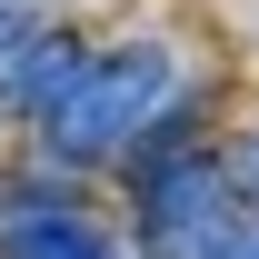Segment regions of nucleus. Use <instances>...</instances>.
I'll return each mask as SVG.
<instances>
[{"mask_svg":"<svg viewBox=\"0 0 259 259\" xmlns=\"http://www.w3.org/2000/svg\"><path fill=\"white\" fill-rule=\"evenodd\" d=\"M180 120H190V60L140 30L120 50H90L80 90L40 120V160L50 169H110V160H140Z\"/></svg>","mask_w":259,"mask_h":259,"instance_id":"1","label":"nucleus"},{"mask_svg":"<svg viewBox=\"0 0 259 259\" xmlns=\"http://www.w3.org/2000/svg\"><path fill=\"white\" fill-rule=\"evenodd\" d=\"M239 229H249V190L229 150L190 140V120L130 160V249L140 259H220Z\"/></svg>","mask_w":259,"mask_h":259,"instance_id":"2","label":"nucleus"},{"mask_svg":"<svg viewBox=\"0 0 259 259\" xmlns=\"http://www.w3.org/2000/svg\"><path fill=\"white\" fill-rule=\"evenodd\" d=\"M0 259H130L110 229L50 180H10L0 190Z\"/></svg>","mask_w":259,"mask_h":259,"instance_id":"3","label":"nucleus"},{"mask_svg":"<svg viewBox=\"0 0 259 259\" xmlns=\"http://www.w3.org/2000/svg\"><path fill=\"white\" fill-rule=\"evenodd\" d=\"M80 70H90V40L80 30H30L10 50V70H0V110H20V120L40 130L70 90H80Z\"/></svg>","mask_w":259,"mask_h":259,"instance_id":"4","label":"nucleus"},{"mask_svg":"<svg viewBox=\"0 0 259 259\" xmlns=\"http://www.w3.org/2000/svg\"><path fill=\"white\" fill-rule=\"evenodd\" d=\"M30 30H40V20H30V0H0V70H10V50H20Z\"/></svg>","mask_w":259,"mask_h":259,"instance_id":"5","label":"nucleus"},{"mask_svg":"<svg viewBox=\"0 0 259 259\" xmlns=\"http://www.w3.org/2000/svg\"><path fill=\"white\" fill-rule=\"evenodd\" d=\"M229 169H239V190H249V209H259V130L239 140V150H229Z\"/></svg>","mask_w":259,"mask_h":259,"instance_id":"6","label":"nucleus"},{"mask_svg":"<svg viewBox=\"0 0 259 259\" xmlns=\"http://www.w3.org/2000/svg\"><path fill=\"white\" fill-rule=\"evenodd\" d=\"M220 259H259V220H249V229H239V239H229V249H220Z\"/></svg>","mask_w":259,"mask_h":259,"instance_id":"7","label":"nucleus"}]
</instances>
